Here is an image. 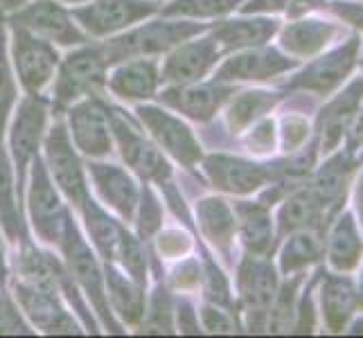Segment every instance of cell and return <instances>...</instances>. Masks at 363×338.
Returning a JSON list of instances; mask_svg holds the SVG:
<instances>
[{
    "label": "cell",
    "mask_w": 363,
    "mask_h": 338,
    "mask_svg": "<svg viewBox=\"0 0 363 338\" xmlns=\"http://www.w3.org/2000/svg\"><path fill=\"white\" fill-rule=\"evenodd\" d=\"M228 95V89L217 84H169V89L162 91L160 99L169 108L183 113L196 122H208L217 113Z\"/></svg>",
    "instance_id": "obj_16"
},
{
    "label": "cell",
    "mask_w": 363,
    "mask_h": 338,
    "mask_svg": "<svg viewBox=\"0 0 363 338\" xmlns=\"http://www.w3.org/2000/svg\"><path fill=\"white\" fill-rule=\"evenodd\" d=\"M61 250L66 255V269L70 273L72 282L84 291V295L89 298V303L93 305L95 314L99 316L108 332H120V322L116 320L113 311L108 307V298H106V280H104V271L99 266L97 257L93 255L91 246L86 244L82 237L77 223L72 221V217L66 223V232L64 240H61Z\"/></svg>",
    "instance_id": "obj_1"
},
{
    "label": "cell",
    "mask_w": 363,
    "mask_h": 338,
    "mask_svg": "<svg viewBox=\"0 0 363 338\" xmlns=\"http://www.w3.org/2000/svg\"><path fill=\"white\" fill-rule=\"evenodd\" d=\"M323 305L330 325L334 329H341L354 305V295L350 284L343 280H330V284L323 289Z\"/></svg>",
    "instance_id": "obj_33"
},
{
    "label": "cell",
    "mask_w": 363,
    "mask_h": 338,
    "mask_svg": "<svg viewBox=\"0 0 363 338\" xmlns=\"http://www.w3.org/2000/svg\"><path fill=\"white\" fill-rule=\"evenodd\" d=\"M359 253H361V244H359L357 230L352 225V219L345 217V219H341L339 228L334 230L332 246H330V257L334 261V266L352 269L357 264V259H359Z\"/></svg>",
    "instance_id": "obj_31"
},
{
    "label": "cell",
    "mask_w": 363,
    "mask_h": 338,
    "mask_svg": "<svg viewBox=\"0 0 363 338\" xmlns=\"http://www.w3.org/2000/svg\"><path fill=\"white\" fill-rule=\"evenodd\" d=\"M16 77H14V68H11L9 61V50L5 43V34L0 30V137H3L11 111L16 104Z\"/></svg>",
    "instance_id": "obj_32"
},
{
    "label": "cell",
    "mask_w": 363,
    "mask_h": 338,
    "mask_svg": "<svg viewBox=\"0 0 363 338\" xmlns=\"http://www.w3.org/2000/svg\"><path fill=\"white\" fill-rule=\"evenodd\" d=\"M196 221L201 225L203 235L219 248H228L235 232V217L226 201L221 198H201L196 203Z\"/></svg>",
    "instance_id": "obj_24"
},
{
    "label": "cell",
    "mask_w": 363,
    "mask_h": 338,
    "mask_svg": "<svg viewBox=\"0 0 363 338\" xmlns=\"http://www.w3.org/2000/svg\"><path fill=\"white\" fill-rule=\"evenodd\" d=\"M11 28H23L41 39L57 45H84L86 32L74 23L72 11H68L57 0H32L21 9L9 14Z\"/></svg>",
    "instance_id": "obj_8"
},
{
    "label": "cell",
    "mask_w": 363,
    "mask_h": 338,
    "mask_svg": "<svg viewBox=\"0 0 363 338\" xmlns=\"http://www.w3.org/2000/svg\"><path fill=\"white\" fill-rule=\"evenodd\" d=\"M240 289L244 300L255 309L267 307L275 298V273L259 259H246L240 269Z\"/></svg>",
    "instance_id": "obj_25"
},
{
    "label": "cell",
    "mask_w": 363,
    "mask_h": 338,
    "mask_svg": "<svg viewBox=\"0 0 363 338\" xmlns=\"http://www.w3.org/2000/svg\"><path fill=\"white\" fill-rule=\"evenodd\" d=\"M174 316L179 318V332L181 334H199V316L187 300H177Z\"/></svg>",
    "instance_id": "obj_42"
},
{
    "label": "cell",
    "mask_w": 363,
    "mask_h": 338,
    "mask_svg": "<svg viewBox=\"0 0 363 338\" xmlns=\"http://www.w3.org/2000/svg\"><path fill=\"white\" fill-rule=\"evenodd\" d=\"M242 221V237L244 244L253 250V253L264 255L273 246V228H271V217L269 212L255 205V203H242L237 208Z\"/></svg>",
    "instance_id": "obj_26"
},
{
    "label": "cell",
    "mask_w": 363,
    "mask_h": 338,
    "mask_svg": "<svg viewBox=\"0 0 363 338\" xmlns=\"http://www.w3.org/2000/svg\"><path fill=\"white\" fill-rule=\"evenodd\" d=\"M291 66L294 61L280 57L273 50H248V52L235 55L217 70V81L267 79Z\"/></svg>",
    "instance_id": "obj_19"
},
{
    "label": "cell",
    "mask_w": 363,
    "mask_h": 338,
    "mask_svg": "<svg viewBox=\"0 0 363 338\" xmlns=\"http://www.w3.org/2000/svg\"><path fill=\"white\" fill-rule=\"evenodd\" d=\"M172 316H174V309H172V303L167 298V291L158 286L156 289V295L152 298V307L145 309V316L143 320H147V332H156V334H162V332H172Z\"/></svg>",
    "instance_id": "obj_37"
},
{
    "label": "cell",
    "mask_w": 363,
    "mask_h": 338,
    "mask_svg": "<svg viewBox=\"0 0 363 338\" xmlns=\"http://www.w3.org/2000/svg\"><path fill=\"white\" fill-rule=\"evenodd\" d=\"M0 334H30L28 325L21 320L18 311L3 293H0Z\"/></svg>",
    "instance_id": "obj_39"
},
{
    "label": "cell",
    "mask_w": 363,
    "mask_h": 338,
    "mask_svg": "<svg viewBox=\"0 0 363 338\" xmlns=\"http://www.w3.org/2000/svg\"><path fill=\"white\" fill-rule=\"evenodd\" d=\"M320 198L314 192H300L291 196L286 205L280 212V225L282 230H296V228H305V225L314 223L318 219V210H320Z\"/></svg>",
    "instance_id": "obj_30"
},
{
    "label": "cell",
    "mask_w": 363,
    "mask_h": 338,
    "mask_svg": "<svg viewBox=\"0 0 363 338\" xmlns=\"http://www.w3.org/2000/svg\"><path fill=\"white\" fill-rule=\"evenodd\" d=\"M219 59V45L212 36L187 39L169 50L160 68L162 84H194L203 79Z\"/></svg>",
    "instance_id": "obj_13"
},
{
    "label": "cell",
    "mask_w": 363,
    "mask_h": 338,
    "mask_svg": "<svg viewBox=\"0 0 363 338\" xmlns=\"http://www.w3.org/2000/svg\"><path fill=\"white\" fill-rule=\"evenodd\" d=\"M160 66L156 59L133 57L124 59V64L116 66L106 77V86L116 97L127 102H147L152 99L160 86Z\"/></svg>",
    "instance_id": "obj_15"
},
{
    "label": "cell",
    "mask_w": 363,
    "mask_h": 338,
    "mask_svg": "<svg viewBox=\"0 0 363 338\" xmlns=\"http://www.w3.org/2000/svg\"><path fill=\"white\" fill-rule=\"evenodd\" d=\"M48 131V102L41 95H28L18 104L9 127V158L14 162L18 185L23 190L25 171L39 156V147Z\"/></svg>",
    "instance_id": "obj_10"
},
{
    "label": "cell",
    "mask_w": 363,
    "mask_h": 338,
    "mask_svg": "<svg viewBox=\"0 0 363 338\" xmlns=\"http://www.w3.org/2000/svg\"><path fill=\"white\" fill-rule=\"evenodd\" d=\"M361 93H363V81H357L345 91V95H341L328 108V113H325V118H323L325 120V147H332L341 137L343 124L347 122V118L352 116V111L357 108Z\"/></svg>",
    "instance_id": "obj_27"
},
{
    "label": "cell",
    "mask_w": 363,
    "mask_h": 338,
    "mask_svg": "<svg viewBox=\"0 0 363 338\" xmlns=\"http://www.w3.org/2000/svg\"><path fill=\"white\" fill-rule=\"evenodd\" d=\"M106 59L99 45H77L55 72V108H68L79 99L97 95L106 84Z\"/></svg>",
    "instance_id": "obj_3"
},
{
    "label": "cell",
    "mask_w": 363,
    "mask_h": 338,
    "mask_svg": "<svg viewBox=\"0 0 363 338\" xmlns=\"http://www.w3.org/2000/svg\"><path fill=\"white\" fill-rule=\"evenodd\" d=\"M7 284V261H5V253L3 246H0V286Z\"/></svg>",
    "instance_id": "obj_46"
},
{
    "label": "cell",
    "mask_w": 363,
    "mask_h": 338,
    "mask_svg": "<svg viewBox=\"0 0 363 338\" xmlns=\"http://www.w3.org/2000/svg\"><path fill=\"white\" fill-rule=\"evenodd\" d=\"M206 280H208L206 295L215 300V303H221V305L228 303V286H226V278L221 275V271L210 264L206 271Z\"/></svg>",
    "instance_id": "obj_41"
},
{
    "label": "cell",
    "mask_w": 363,
    "mask_h": 338,
    "mask_svg": "<svg viewBox=\"0 0 363 338\" xmlns=\"http://www.w3.org/2000/svg\"><path fill=\"white\" fill-rule=\"evenodd\" d=\"M89 174L104 205L113 210L120 219L133 221L138 203H140V190H138V183L131 174L120 165L102 162L99 158L89 162Z\"/></svg>",
    "instance_id": "obj_14"
},
{
    "label": "cell",
    "mask_w": 363,
    "mask_h": 338,
    "mask_svg": "<svg viewBox=\"0 0 363 338\" xmlns=\"http://www.w3.org/2000/svg\"><path fill=\"white\" fill-rule=\"evenodd\" d=\"M203 167L212 185L233 194L253 192L259 185H264L269 176L264 167L240 160V158H230V156H210L203 162Z\"/></svg>",
    "instance_id": "obj_18"
},
{
    "label": "cell",
    "mask_w": 363,
    "mask_h": 338,
    "mask_svg": "<svg viewBox=\"0 0 363 338\" xmlns=\"http://www.w3.org/2000/svg\"><path fill=\"white\" fill-rule=\"evenodd\" d=\"M275 32V23L273 21H264V18H257V21H226L217 25L212 30V39L217 41V45H223L228 50H237V47H248V45H259L264 43L269 36Z\"/></svg>",
    "instance_id": "obj_23"
},
{
    "label": "cell",
    "mask_w": 363,
    "mask_h": 338,
    "mask_svg": "<svg viewBox=\"0 0 363 338\" xmlns=\"http://www.w3.org/2000/svg\"><path fill=\"white\" fill-rule=\"evenodd\" d=\"M135 217H138V237L143 242L149 240L154 232H158V228L162 225V208L149 187H145L140 192V203H138Z\"/></svg>",
    "instance_id": "obj_36"
},
{
    "label": "cell",
    "mask_w": 363,
    "mask_h": 338,
    "mask_svg": "<svg viewBox=\"0 0 363 338\" xmlns=\"http://www.w3.org/2000/svg\"><path fill=\"white\" fill-rule=\"evenodd\" d=\"M28 0H0V11H5V14H11V11L21 9Z\"/></svg>",
    "instance_id": "obj_45"
},
{
    "label": "cell",
    "mask_w": 363,
    "mask_h": 338,
    "mask_svg": "<svg viewBox=\"0 0 363 338\" xmlns=\"http://www.w3.org/2000/svg\"><path fill=\"white\" fill-rule=\"evenodd\" d=\"M318 255V246L316 242L307 235H298L286 244L284 253H282V269L284 271H294L298 266L307 264V261L316 259Z\"/></svg>",
    "instance_id": "obj_38"
},
{
    "label": "cell",
    "mask_w": 363,
    "mask_h": 338,
    "mask_svg": "<svg viewBox=\"0 0 363 338\" xmlns=\"http://www.w3.org/2000/svg\"><path fill=\"white\" fill-rule=\"evenodd\" d=\"M284 5V0H250V3L244 7L246 14L250 11H271V9H280Z\"/></svg>",
    "instance_id": "obj_44"
},
{
    "label": "cell",
    "mask_w": 363,
    "mask_h": 338,
    "mask_svg": "<svg viewBox=\"0 0 363 338\" xmlns=\"http://www.w3.org/2000/svg\"><path fill=\"white\" fill-rule=\"evenodd\" d=\"M135 116L143 127L152 133L154 142L160 149H165L174 160L183 162L185 167H194L201 160V145L183 120L158 106H138Z\"/></svg>",
    "instance_id": "obj_12"
},
{
    "label": "cell",
    "mask_w": 363,
    "mask_h": 338,
    "mask_svg": "<svg viewBox=\"0 0 363 338\" xmlns=\"http://www.w3.org/2000/svg\"><path fill=\"white\" fill-rule=\"evenodd\" d=\"M108 116H111V129H113V140L120 147L124 162L140 179L156 181L158 185H167L172 169L165 156L160 154V147L147 140L140 133V129L135 127V122L127 118V113L108 106Z\"/></svg>",
    "instance_id": "obj_7"
},
{
    "label": "cell",
    "mask_w": 363,
    "mask_h": 338,
    "mask_svg": "<svg viewBox=\"0 0 363 338\" xmlns=\"http://www.w3.org/2000/svg\"><path fill=\"white\" fill-rule=\"evenodd\" d=\"M21 185L9 154L0 145V225L9 242L25 240L23 215H21Z\"/></svg>",
    "instance_id": "obj_20"
},
{
    "label": "cell",
    "mask_w": 363,
    "mask_h": 338,
    "mask_svg": "<svg viewBox=\"0 0 363 338\" xmlns=\"http://www.w3.org/2000/svg\"><path fill=\"white\" fill-rule=\"evenodd\" d=\"M104 280H106V298L108 307L113 311V316L122 320V325H135L143 322L147 300H145V284L135 282L129 275H122L113 261H106L104 269Z\"/></svg>",
    "instance_id": "obj_17"
},
{
    "label": "cell",
    "mask_w": 363,
    "mask_h": 338,
    "mask_svg": "<svg viewBox=\"0 0 363 338\" xmlns=\"http://www.w3.org/2000/svg\"><path fill=\"white\" fill-rule=\"evenodd\" d=\"M242 0H174L162 7V16H185V18H217L233 11Z\"/></svg>",
    "instance_id": "obj_28"
},
{
    "label": "cell",
    "mask_w": 363,
    "mask_h": 338,
    "mask_svg": "<svg viewBox=\"0 0 363 338\" xmlns=\"http://www.w3.org/2000/svg\"><path fill=\"white\" fill-rule=\"evenodd\" d=\"M357 201H359V210H361V215H363V179L359 183V194H357Z\"/></svg>",
    "instance_id": "obj_47"
},
{
    "label": "cell",
    "mask_w": 363,
    "mask_h": 338,
    "mask_svg": "<svg viewBox=\"0 0 363 338\" xmlns=\"http://www.w3.org/2000/svg\"><path fill=\"white\" fill-rule=\"evenodd\" d=\"M79 210H82V215H84L86 230H89V237H91L95 250L106 261H118V253H120L124 228L118 221L111 219L106 212L93 201L91 194H89V198H86L84 205Z\"/></svg>",
    "instance_id": "obj_21"
},
{
    "label": "cell",
    "mask_w": 363,
    "mask_h": 338,
    "mask_svg": "<svg viewBox=\"0 0 363 338\" xmlns=\"http://www.w3.org/2000/svg\"><path fill=\"white\" fill-rule=\"evenodd\" d=\"M203 30H206V25H201V23L154 21V23H145L143 28H135L124 36H118V39L108 41L99 47H102L106 64L113 66L124 59L167 52V50H172L174 45L192 39V36H199Z\"/></svg>",
    "instance_id": "obj_2"
},
{
    "label": "cell",
    "mask_w": 363,
    "mask_h": 338,
    "mask_svg": "<svg viewBox=\"0 0 363 338\" xmlns=\"http://www.w3.org/2000/svg\"><path fill=\"white\" fill-rule=\"evenodd\" d=\"M11 68L28 95H41L59 68L55 43L23 28H11Z\"/></svg>",
    "instance_id": "obj_6"
},
{
    "label": "cell",
    "mask_w": 363,
    "mask_h": 338,
    "mask_svg": "<svg viewBox=\"0 0 363 338\" xmlns=\"http://www.w3.org/2000/svg\"><path fill=\"white\" fill-rule=\"evenodd\" d=\"M361 303H363V280H361Z\"/></svg>",
    "instance_id": "obj_49"
},
{
    "label": "cell",
    "mask_w": 363,
    "mask_h": 338,
    "mask_svg": "<svg viewBox=\"0 0 363 338\" xmlns=\"http://www.w3.org/2000/svg\"><path fill=\"white\" fill-rule=\"evenodd\" d=\"M43 147V162L50 179L55 181L59 192L66 196V201L79 210L86 198H89V185H86V174L77 154V147L72 145V137L64 122H55V127L45 131Z\"/></svg>",
    "instance_id": "obj_5"
},
{
    "label": "cell",
    "mask_w": 363,
    "mask_h": 338,
    "mask_svg": "<svg viewBox=\"0 0 363 338\" xmlns=\"http://www.w3.org/2000/svg\"><path fill=\"white\" fill-rule=\"evenodd\" d=\"M201 318H203V329H208V332H217V334L235 332V322L223 314V311H219L215 307H203Z\"/></svg>",
    "instance_id": "obj_40"
},
{
    "label": "cell",
    "mask_w": 363,
    "mask_h": 338,
    "mask_svg": "<svg viewBox=\"0 0 363 338\" xmlns=\"http://www.w3.org/2000/svg\"><path fill=\"white\" fill-rule=\"evenodd\" d=\"M328 34H330V28L318 23V21L298 23V25H291V28L284 32L282 45L296 55H309L328 41Z\"/></svg>",
    "instance_id": "obj_29"
},
{
    "label": "cell",
    "mask_w": 363,
    "mask_h": 338,
    "mask_svg": "<svg viewBox=\"0 0 363 338\" xmlns=\"http://www.w3.org/2000/svg\"><path fill=\"white\" fill-rule=\"evenodd\" d=\"M118 261L124 266V271L129 273V278H133L140 284L147 282V253H145V246H143L140 237H133L124 230Z\"/></svg>",
    "instance_id": "obj_35"
},
{
    "label": "cell",
    "mask_w": 363,
    "mask_h": 338,
    "mask_svg": "<svg viewBox=\"0 0 363 338\" xmlns=\"http://www.w3.org/2000/svg\"><path fill=\"white\" fill-rule=\"evenodd\" d=\"M354 52H357V41H350L345 47L336 50L334 55L316 61V64H311L294 81V86H303V89H311V91H318V93L330 91L332 86H336L341 81V77L350 70V66H352Z\"/></svg>",
    "instance_id": "obj_22"
},
{
    "label": "cell",
    "mask_w": 363,
    "mask_h": 338,
    "mask_svg": "<svg viewBox=\"0 0 363 338\" xmlns=\"http://www.w3.org/2000/svg\"><path fill=\"white\" fill-rule=\"evenodd\" d=\"M64 3H70L72 5V3H86V0H64Z\"/></svg>",
    "instance_id": "obj_48"
},
{
    "label": "cell",
    "mask_w": 363,
    "mask_h": 338,
    "mask_svg": "<svg viewBox=\"0 0 363 338\" xmlns=\"http://www.w3.org/2000/svg\"><path fill=\"white\" fill-rule=\"evenodd\" d=\"M28 210H30V221H32L36 237H39L43 244L61 246L70 215L64 201H61L59 187L50 179L45 162L39 156L32 160Z\"/></svg>",
    "instance_id": "obj_4"
},
{
    "label": "cell",
    "mask_w": 363,
    "mask_h": 338,
    "mask_svg": "<svg viewBox=\"0 0 363 338\" xmlns=\"http://www.w3.org/2000/svg\"><path fill=\"white\" fill-rule=\"evenodd\" d=\"M68 133L86 158H106L113 149L108 106L97 95H89L68 106Z\"/></svg>",
    "instance_id": "obj_11"
},
{
    "label": "cell",
    "mask_w": 363,
    "mask_h": 338,
    "mask_svg": "<svg viewBox=\"0 0 363 338\" xmlns=\"http://www.w3.org/2000/svg\"><path fill=\"white\" fill-rule=\"evenodd\" d=\"M160 7L156 0H86L72 9V16L86 36H108L122 32L156 14Z\"/></svg>",
    "instance_id": "obj_9"
},
{
    "label": "cell",
    "mask_w": 363,
    "mask_h": 338,
    "mask_svg": "<svg viewBox=\"0 0 363 338\" xmlns=\"http://www.w3.org/2000/svg\"><path fill=\"white\" fill-rule=\"evenodd\" d=\"M185 240L187 237L179 235V232H165V235H160V250L165 255H181V250L185 248Z\"/></svg>",
    "instance_id": "obj_43"
},
{
    "label": "cell",
    "mask_w": 363,
    "mask_h": 338,
    "mask_svg": "<svg viewBox=\"0 0 363 338\" xmlns=\"http://www.w3.org/2000/svg\"><path fill=\"white\" fill-rule=\"evenodd\" d=\"M273 104V97L269 93H244L237 99H233V104L226 113L228 124L233 131L244 129L246 124L253 122L259 113H264Z\"/></svg>",
    "instance_id": "obj_34"
}]
</instances>
